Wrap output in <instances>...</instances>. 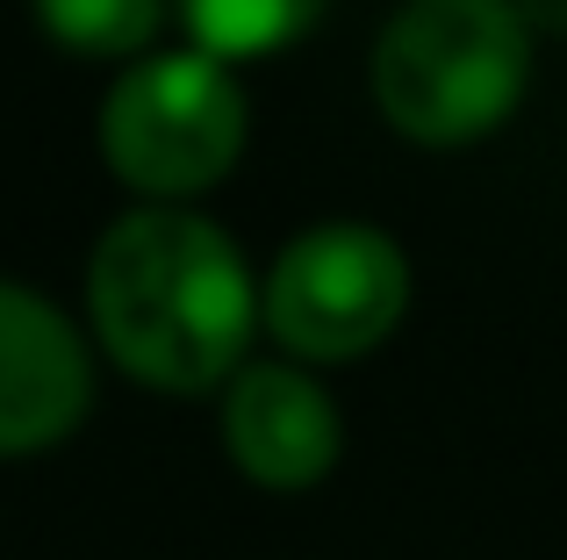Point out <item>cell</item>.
<instances>
[{"mask_svg": "<svg viewBox=\"0 0 567 560\" xmlns=\"http://www.w3.org/2000/svg\"><path fill=\"white\" fill-rule=\"evenodd\" d=\"M532 29L517 0H402L381 22L367 86L381 123L416 152L496 137L532 86Z\"/></svg>", "mask_w": 567, "mask_h": 560, "instance_id": "7a4b0ae2", "label": "cell"}, {"mask_svg": "<svg viewBox=\"0 0 567 560\" xmlns=\"http://www.w3.org/2000/svg\"><path fill=\"white\" fill-rule=\"evenodd\" d=\"M101 388V352L43 288L0 273V460L58 453Z\"/></svg>", "mask_w": 567, "mask_h": 560, "instance_id": "5b68a950", "label": "cell"}, {"mask_svg": "<svg viewBox=\"0 0 567 560\" xmlns=\"http://www.w3.org/2000/svg\"><path fill=\"white\" fill-rule=\"evenodd\" d=\"M251 137V94L237 65L194 51H152L101 86L94 144L101 166L152 209H194L208 187H223Z\"/></svg>", "mask_w": 567, "mask_h": 560, "instance_id": "3957f363", "label": "cell"}, {"mask_svg": "<svg viewBox=\"0 0 567 560\" xmlns=\"http://www.w3.org/2000/svg\"><path fill=\"white\" fill-rule=\"evenodd\" d=\"M37 29L72 58H101V65H137L158 51L173 22V0H29Z\"/></svg>", "mask_w": 567, "mask_h": 560, "instance_id": "ba28073f", "label": "cell"}, {"mask_svg": "<svg viewBox=\"0 0 567 560\" xmlns=\"http://www.w3.org/2000/svg\"><path fill=\"white\" fill-rule=\"evenodd\" d=\"M86 338L152 395H223L251 366L259 273L216 216L130 201L86 252Z\"/></svg>", "mask_w": 567, "mask_h": 560, "instance_id": "6da1fadb", "label": "cell"}, {"mask_svg": "<svg viewBox=\"0 0 567 560\" xmlns=\"http://www.w3.org/2000/svg\"><path fill=\"white\" fill-rule=\"evenodd\" d=\"M173 14H181L194 51L245 65V58H274L302 43L331 14V0H173Z\"/></svg>", "mask_w": 567, "mask_h": 560, "instance_id": "52a82bcc", "label": "cell"}, {"mask_svg": "<svg viewBox=\"0 0 567 560\" xmlns=\"http://www.w3.org/2000/svg\"><path fill=\"white\" fill-rule=\"evenodd\" d=\"M532 37H567V0H517Z\"/></svg>", "mask_w": 567, "mask_h": 560, "instance_id": "9c48e42d", "label": "cell"}, {"mask_svg": "<svg viewBox=\"0 0 567 560\" xmlns=\"http://www.w3.org/2000/svg\"><path fill=\"white\" fill-rule=\"evenodd\" d=\"M410 294V252L381 224L331 216L295 230L259 273V331L295 366H352L402 331Z\"/></svg>", "mask_w": 567, "mask_h": 560, "instance_id": "277c9868", "label": "cell"}, {"mask_svg": "<svg viewBox=\"0 0 567 560\" xmlns=\"http://www.w3.org/2000/svg\"><path fill=\"white\" fill-rule=\"evenodd\" d=\"M216 432H223L230 467L266 496L323 489L331 467L346 460L338 395L323 388L317 366H295V360H280V352L237 366V381L216 395Z\"/></svg>", "mask_w": 567, "mask_h": 560, "instance_id": "8992f818", "label": "cell"}]
</instances>
